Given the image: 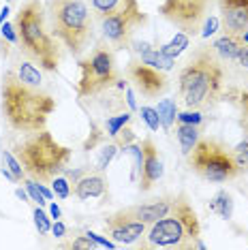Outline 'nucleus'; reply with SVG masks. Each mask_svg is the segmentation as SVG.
<instances>
[{
	"label": "nucleus",
	"mask_w": 248,
	"mask_h": 250,
	"mask_svg": "<svg viewBox=\"0 0 248 250\" xmlns=\"http://www.w3.org/2000/svg\"><path fill=\"white\" fill-rule=\"evenodd\" d=\"M26 188H28V192H30V197H32V201H37L39 206H47V199H45V195L41 190H39V186H37V182L35 180H26Z\"/></svg>",
	"instance_id": "nucleus-34"
},
{
	"label": "nucleus",
	"mask_w": 248,
	"mask_h": 250,
	"mask_svg": "<svg viewBox=\"0 0 248 250\" xmlns=\"http://www.w3.org/2000/svg\"><path fill=\"white\" fill-rule=\"evenodd\" d=\"M4 2H11V0H4Z\"/></svg>",
	"instance_id": "nucleus-45"
},
{
	"label": "nucleus",
	"mask_w": 248,
	"mask_h": 250,
	"mask_svg": "<svg viewBox=\"0 0 248 250\" xmlns=\"http://www.w3.org/2000/svg\"><path fill=\"white\" fill-rule=\"evenodd\" d=\"M118 75L116 56L111 47L97 45L86 58L80 60V82H77V94L82 99H97L107 88L116 86Z\"/></svg>",
	"instance_id": "nucleus-8"
},
{
	"label": "nucleus",
	"mask_w": 248,
	"mask_h": 250,
	"mask_svg": "<svg viewBox=\"0 0 248 250\" xmlns=\"http://www.w3.org/2000/svg\"><path fill=\"white\" fill-rule=\"evenodd\" d=\"M52 231H54V235L56 237H64L66 235V227L60 223V220H56V223L52 225Z\"/></svg>",
	"instance_id": "nucleus-37"
},
{
	"label": "nucleus",
	"mask_w": 248,
	"mask_h": 250,
	"mask_svg": "<svg viewBox=\"0 0 248 250\" xmlns=\"http://www.w3.org/2000/svg\"><path fill=\"white\" fill-rule=\"evenodd\" d=\"M186 158H188V167L197 175H201L207 182H214V184H223V182H229L240 175L233 152L212 137H199Z\"/></svg>",
	"instance_id": "nucleus-7"
},
{
	"label": "nucleus",
	"mask_w": 248,
	"mask_h": 250,
	"mask_svg": "<svg viewBox=\"0 0 248 250\" xmlns=\"http://www.w3.org/2000/svg\"><path fill=\"white\" fill-rule=\"evenodd\" d=\"M238 105H240V126L248 135V88H244L240 92Z\"/></svg>",
	"instance_id": "nucleus-32"
},
{
	"label": "nucleus",
	"mask_w": 248,
	"mask_h": 250,
	"mask_svg": "<svg viewBox=\"0 0 248 250\" xmlns=\"http://www.w3.org/2000/svg\"><path fill=\"white\" fill-rule=\"evenodd\" d=\"M223 32L244 35L248 30V0H218Z\"/></svg>",
	"instance_id": "nucleus-13"
},
{
	"label": "nucleus",
	"mask_w": 248,
	"mask_h": 250,
	"mask_svg": "<svg viewBox=\"0 0 248 250\" xmlns=\"http://www.w3.org/2000/svg\"><path fill=\"white\" fill-rule=\"evenodd\" d=\"M214 0H165L159 13L184 35H197L210 15Z\"/></svg>",
	"instance_id": "nucleus-10"
},
{
	"label": "nucleus",
	"mask_w": 248,
	"mask_h": 250,
	"mask_svg": "<svg viewBox=\"0 0 248 250\" xmlns=\"http://www.w3.org/2000/svg\"><path fill=\"white\" fill-rule=\"evenodd\" d=\"M49 30L73 56H82L94 39V13L86 0H49Z\"/></svg>",
	"instance_id": "nucleus-6"
},
{
	"label": "nucleus",
	"mask_w": 248,
	"mask_h": 250,
	"mask_svg": "<svg viewBox=\"0 0 248 250\" xmlns=\"http://www.w3.org/2000/svg\"><path fill=\"white\" fill-rule=\"evenodd\" d=\"M114 141H116V146L122 150V147H126L128 144H133V141H135V133H133L131 128H128V124H126V126H124L120 133H118L116 137H114Z\"/></svg>",
	"instance_id": "nucleus-35"
},
{
	"label": "nucleus",
	"mask_w": 248,
	"mask_h": 250,
	"mask_svg": "<svg viewBox=\"0 0 248 250\" xmlns=\"http://www.w3.org/2000/svg\"><path fill=\"white\" fill-rule=\"evenodd\" d=\"M176 137L180 141V147H182V152H184V154H188V152L195 147L197 141H199L201 130H199V126H195V124H182V122H178Z\"/></svg>",
	"instance_id": "nucleus-20"
},
{
	"label": "nucleus",
	"mask_w": 248,
	"mask_h": 250,
	"mask_svg": "<svg viewBox=\"0 0 248 250\" xmlns=\"http://www.w3.org/2000/svg\"><path fill=\"white\" fill-rule=\"evenodd\" d=\"M135 52H137L139 60L145 62V64L150 66H156V69L161 71H169L173 66V58L171 56H165L161 52V49H152L148 43H135Z\"/></svg>",
	"instance_id": "nucleus-18"
},
{
	"label": "nucleus",
	"mask_w": 248,
	"mask_h": 250,
	"mask_svg": "<svg viewBox=\"0 0 248 250\" xmlns=\"http://www.w3.org/2000/svg\"><path fill=\"white\" fill-rule=\"evenodd\" d=\"M176 120L182 122V124H195V126H199V124L204 122V116H201V111H197V109H186V111L178 113Z\"/></svg>",
	"instance_id": "nucleus-33"
},
{
	"label": "nucleus",
	"mask_w": 248,
	"mask_h": 250,
	"mask_svg": "<svg viewBox=\"0 0 248 250\" xmlns=\"http://www.w3.org/2000/svg\"><path fill=\"white\" fill-rule=\"evenodd\" d=\"M186 45H188V35H184V32H180V35L173 39L171 43H167V45H163L161 47V52L165 54V56H178L180 52H182V49L186 47Z\"/></svg>",
	"instance_id": "nucleus-27"
},
{
	"label": "nucleus",
	"mask_w": 248,
	"mask_h": 250,
	"mask_svg": "<svg viewBox=\"0 0 248 250\" xmlns=\"http://www.w3.org/2000/svg\"><path fill=\"white\" fill-rule=\"evenodd\" d=\"M52 190H54V195L58 197V199H66L71 195V184H69V180L64 178V175H56V178L52 180Z\"/></svg>",
	"instance_id": "nucleus-30"
},
{
	"label": "nucleus",
	"mask_w": 248,
	"mask_h": 250,
	"mask_svg": "<svg viewBox=\"0 0 248 250\" xmlns=\"http://www.w3.org/2000/svg\"><path fill=\"white\" fill-rule=\"evenodd\" d=\"M137 0H90V9L94 13V20H103V18H109V15L118 13V11L131 7Z\"/></svg>",
	"instance_id": "nucleus-19"
},
{
	"label": "nucleus",
	"mask_w": 248,
	"mask_h": 250,
	"mask_svg": "<svg viewBox=\"0 0 248 250\" xmlns=\"http://www.w3.org/2000/svg\"><path fill=\"white\" fill-rule=\"evenodd\" d=\"M242 39H244V43H246V45H248V30H246V32H244V35H242Z\"/></svg>",
	"instance_id": "nucleus-44"
},
{
	"label": "nucleus",
	"mask_w": 248,
	"mask_h": 250,
	"mask_svg": "<svg viewBox=\"0 0 248 250\" xmlns=\"http://www.w3.org/2000/svg\"><path fill=\"white\" fill-rule=\"evenodd\" d=\"M18 197L21 199V201H26V199H28V197H26V192H24V190H20V188H18Z\"/></svg>",
	"instance_id": "nucleus-43"
},
{
	"label": "nucleus",
	"mask_w": 248,
	"mask_h": 250,
	"mask_svg": "<svg viewBox=\"0 0 248 250\" xmlns=\"http://www.w3.org/2000/svg\"><path fill=\"white\" fill-rule=\"evenodd\" d=\"M2 165L15 175V178H18V182L26 178V171H24V167H21V163L18 161V156L11 154V152H7V150H2Z\"/></svg>",
	"instance_id": "nucleus-25"
},
{
	"label": "nucleus",
	"mask_w": 248,
	"mask_h": 250,
	"mask_svg": "<svg viewBox=\"0 0 248 250\" xmlns=\"http://www.w3.org/2000/svg\"><path fill=\"white\" fill-rule=\"evenodd\" d=\"M206 21H207V24H206L204 37H210L212 32H214V28H216V20H214V18H210V20H207V18H206Z\"/></svg>",
	"instance_id": "nucleus-38"
},
{
	"label": "nucleus",
	"mask_w": 248,
	"mask_h": 250,
	"mask_svg": "<svg viewBox=\"0 0 248 250\" xmlns=\"http://www.w3.org/2000/svg\"><path fill=\"white\" fill-rule=\"evenodd\" d=\"M156 111H159V118H161V126L171 128V124L176 122V116H178L176 103H173L171 99H163L159 107H156Z\"/></svg>",
	"instance_id": "nucleus-22"
},
{
	"label": "nucleus",
	"mask_w": 248,
	"mask_h": 250,
	"mask_svg": "<svg viewBox=\"0 0 248 250\" xmlns=\"http://www.w3.org/2000/svg\"><path fill=\"white\" fill-rule=\"evenodd\" d=\"M139 113H142V120L148 124L150 130H159L161 128V118H159V111H156V107L144 105L142 109H139Z\"/></svg>",
	"instance_id": "nucleus-29"
},
{
	"label": "nucleus",
	"mask_w": 248,
	"mask_h": 250,
	"mask_svg": "<svg viewBox=\"0 0 248 250\" xmlns=\"http://www.w3.org/2000/svg\"><path fill=\"white\" fill-rule=\"evenodd\" d=\"M105 233L111 237L116 244H124V246H135L142 235L148 229V225L142 220H135L131 214L126 212V208L118 209V212L109 214L103 223Z\"/></svg>",
	"instance_id": "nucleus-12"
},
{
	"label": "nucleus",
	"mask_w": 248,
	"mask_h": 250,
	"mask_svg": "<svg viewBox=\"0 0 248 250\" xmlns=\"http://www.w3.org/2000/svg\"><path fill=\"white\" fill-rule=\"evenodd\" d=\"M49 212H52V216L56 220H60V216H62V212H60V208L56 206V203H52V206H49Z\"/></svg>",
	"instance_id": "nucleus-40"
},
{
	"label": "nucleus",
	"mask_w": 248,
	"mask_h": 250,
	"mask_svg": "<svg viewBox=\"0 0 248 250\" xmlns=\"http://www.w3.org/2000/svg\"><path fill=\"white\" fill-rule=\"evenodd\" d=\"M109 192V182L103 175V171H86L80 180L75 182V188H73V195H75L80 201H88V199H101Z\"/></svg>",
	"instance_id": "nucleus-15"
},
{
	"label": "nucleus",
	"mask_w": 248,
	"mask_h": 250,
	"mask_svg": "<svg viewBox=\"0 0 248 250\" xmlns=\"http://www.w3.org/2000/svg\"><path fill=\"white\" fill-rule=\"evenodd\" d=\"M13 26L18 32L20 49L35 64L47 73H56L60 69V41L52 35V30H47V13L41 0H24L15 13Z\"/></svg>",
	"instance_id": "nucleus-3"
},
{
	"label": "nucleus",
	"mask_w": 248,
	"mask_h": 250,
	"mask_svg": "<svg viewBox=\"0 0 248 250\" xmlns=\"http://www.w3.org/2000/svg\"><path fill=\"white\" fill-rule=\"evenodd\" d=\"M225 88L223 60L210 45H199L178 75V92L186 109L206 111L221 101Z\"/></svg>",
	"instance_id": "nucleus-2"
},
{
	"label": "nucleus",
	"mask_w": 248,
	"mask_h": 250,
	"mask_svg": "<svg viewBox=\"0 0 248 250\" xmlns=\"http://www.w3.org/2000/svg\"><path fill=\"white\" fill-rule=\"evenodd\" d=\"M171 203H173V197H159L150 203H139V206L126 208V212L131 214L135 220H142V223L150 227L152 223H156V220H161L163 216L169 214Z\"/></svg>",
	"instance_id": "nucleus-16"
},
{
	"label": "nucleus",
	"mask_w": 248,
	"mask_h": 250,
	"mask_svg": "<svg viewBox=\"0 0 248 250\" xmlns=\"http://www.w3.org/2000/svg\"><path fill=\"white\" fill-rule=\"evenodd\" d=\"M32 216H35V225H37V229L41 235H47L49 231H52V223H49V218H47V214L43 212V208L39 206L32 209Z\"/></svg>",
	"instance_id": "nucleus-31"
},
{
	"label": "nucleus",
	"mask_w": 248,
	"mask_h": 250,
	"mask_svg": "<svg viewBox=\"0 0 248 250\" xmlns=\"http://www.w3.org/2000/svg\"><path fill=\"white\" fill-rule=\"evenodd\" d=\"M210 209L214 214L221 216V218L229 220L231 216H233V197H231V192L218 190L216 195L212 197V201H210Z\"/></svg>",
	"instance_id": "nucleus-21"
},
{
	"label": "nucleus",
	"mask_w": 248,
	"mask_h": 250,
	"mask_svg": "<svg viewBox=\"0 0 248 250\" xmlns=\"http://www.w3.org/2000/svg\"><path fill=\"white\" fill-rule=\"evenodd\" d=\"M0 32H2V39H7L9 43L18 45V32H15V26L13 24H7V21H4L2 28H0Z\"/></svg>",
	"instance_id": "nucleus-36"
},
{
	"label": "nucleus",
	"mask_w": 248,
	"mask_h": 250,
	"mask_svg": "<svg viewBox=\"0 0 248 250\" xmlns=\"http://www.w3.org/2000/svg\"><path fill=\"white\" fill-rule=\"evenodd\" d=\"M118 150H120V147L116 146V141H111V144H107V146L101 147L99 163H97V169H99V171H105V169L109 167V163L114 161V156L118 154Z\"/></svg>",
	"instance_id": "nucleus-26"
},
{
	"label": "nucleus",
	"mask_w": 248,
	"mask_h": 250,
	"mask_svg": "<svg viewBox=\"0 0 248 250\" xmlns=\"http://www.w3.org/2000/svg\"><path fill=\"white\" fill-rule=\"evenodd\" d=\"M201 235V223L197 212L190 203L186 192H178L173 197L171 209L167 216L150 225L135 246L150 250V248H176V250H190L197 248Z\"/></svg>",
	"instance_id": "nucleus-4"
},
{
	"label": "nucleus",
	"mask_w": 248,
	"mask_h": 250,
	"mask_svg": "<svg viewBox=\"0 0 248 250\" xmlns=\"http://www.w3.org/2000/svg\"><path fill=\"white\" fill-rule=\"evenodd\" d=\"M9 18V7H4L2 11H0V24H4V20Z\"/></svg>",
	"instance_id": "nucleus-42"
},
{
	"label": "nucleus",
	"mask_w": 248,
	"mask_h": 250,
	"mask_svg": "<svg viewBox=\"0 0 248 250\" xmlns=\"http://www.w3.org/2000/svg\"><path fill=\"white\" fill-rule=\"evenodd\" d=\"M145 24H148V15L135 2L131 7L101 20V37H103V41L111 49H124L131 45L137 28H142Z\"/></svg>",
	"instance_id": "nucleus-9"
},
{
	"label": "nucleus",
	"mask_w": 248,
	"mask_h": 250,
	"mask_svg": "<svg viewBox=\"0 0 248 250\" xmlns=\"http://www.w3.org/2000/svg\"><path fill=\"white\" fill-rule=\"evenodd\" d=\"M142 150H144V165L142 171H139V188L145 192L163 178V161L159 154V147L154 146V141L150 137L142 139Z\"/></svg>",
	"instance_id": "nucleus-14"
},
{
	"label": "nucleus",
	"mask_w": 248,
	"mask_h": 250,
	"mask_svg": "<svg viewBox=\"0 0 248 250\" xmlns=\"http://www.w3.org/2000/svg\"><path fill=\"white\" fill-rule=\"evenodd\" d=\"M126 101H128V107H131V109H137V103H135L133 92H131V90H128V88H126Z\"/></svg>",
	"instance_id": "nucleus-41"
},
{
	"label": "nucleus",
	"mask_w": 248,
	"mask_h": 250,
	"mask_svg": "<svg viewBox=\"0 0 248 250\" xmlns=\"http://www.w3.org/2000/svg\"><path fill=\"white\" fill-rule=\"evenodd\" d=\"M97 244H94L92 237H88V233L86 235H77V237H71L69 242H62L60 244V248H73V250H92Z\"/></svg>",
	"instance_id": "nucleus-28"
},
{
	"label": "nucleus",
	"mask_w": 248,
	"mask_h": 250,
	"mask_svg": "<svg viewBox=\"0 0 248 250\" xmlns=\"http://www.w3.org/2000/svg\"><path fill=\"white\" fill-rule=\"evenodd\" d=\"M214 52L218 54V58L221 60H227V62H233L240 58V54L244 52L246 43L242 35H231V32H225L223 37H218L216 41H214Z\"/></svg>",
	"instance_id": "nucleus-17"
},
{
	"label": "nucleus",
	"mask_w": 248,
	"mask_h": 250,
	"mask_svg": "<svg viewBox=\"0 0 248 250\" xmlns=\"http://www.w3.org/2000/svg\"><path fill=\"white\" fill-rule=\"evenodd\" d=\"M231 152H233V158H235V165H238L240 173L248 171V135H244L238 144L231 147Z\"/></svg>",
	"instance_id": "nucleus-24"
},
{
	"label": "nucleus",
	"mask_w": 248,
	"mask_h": 250,
	"mask_svg": "<svg viewBox=\"0 0 248 250\" xmlns=\"http://www.w3.org/2000/svg\"><path fill=\"white\" fill-rule=\"evenodd\" d=\"M13 154L18 156L28 178L47 184L56 175L64 173L71 161V147L62 146L47 128L24 135L18 144H13Z\"/></svg>",
	"instance_id": "nucleus-5"
},
{
	"label": "nucleus",
	"mask_w": 248,
	"mask_h": 250,
	"mask_svg": "<svg viewBox=\"0 0 248 250\" xmlns=\"http://www.w3.org/2000/svg\"><path fill=\"white\" fill-rule=\"evenodd\" d=\"M131 113L128 111H122V113H118V116H107V120H105V133L109 135V137H116L120 130L126 126L128 122H131Z\"/></svg>",
	"instance_id": "nucleus-23"
},
{
	"label": "nucleus",
	"mask_w": 248,
	"mask_h": 250,
	"mask_svg": "<svg viewBox=\"0 0 248 250\" xmlns=\"http://www.w3.org/2000/svg\"><path fill=\"white\" fill-rule=\"evenodd\" d=\"M126 77L131 82V86L135 88V92L144 99H159L169 90V79L161 69L150 66L142 62L139 58H133L126 64Z\"/></svg>",
	"instance_id": "nucleus-11"
},
{
	"label": "nucleus",
	"mask_w": 248,
	"mask_h": 250,
	"mask_svg": "<svg viewBox=\"0 0 248 250\" xmlns=\"http://www.w3.org/2000/svg\"><path fill=\"white\" fill-rule=\"evenodd\" d=\"M0 111L15 133H37L47 128L49 116L56 111V99L43 83L26 82L11 66L0 79Z\"/></svg>",
	"instance_id": "nucleus-1"
},
{
	"label": "nucleus",
	"mask_w": 248,
	"mask_h": 250,
	"mask_svg": "<svg viewBox=\"0 0 248 250\" xmlns=\"http://www.w3.org/2000/svg\"><path fill=\"white\" fill-rule=\"evenodd\" d=\"M238 62H240V64H242V69H246V71H248V45H246V47H244V52H242V54H240V58H238Z\"/></svg>",
	"instance_id": "nucleus-39"
}]
</instances>
